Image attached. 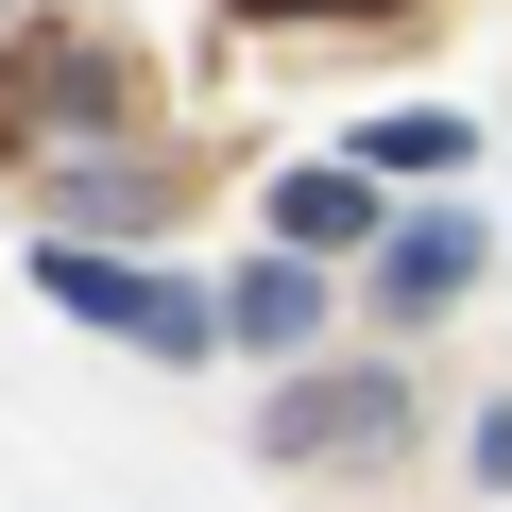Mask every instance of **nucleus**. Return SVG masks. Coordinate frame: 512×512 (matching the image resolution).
<instances>
[{"mask_svg": "<svg viewBox=\"0 0 512 512\" xmlns=\"http://www.w3.org/2000/svg\"><path fill=\"white\" fill-rule=\"evenodd\" d=\"M478 478H495V495H512V393H495V410H478Z\"/></svg>", "mask_w": 512, "mask_h": 512, "instance_id": "1a4fd4ad", "label": "nucleus"}, {"mask_svg": "<svg viewBox=\"0 0 512 512\" xmlns=\"http://www.w3.org/2000/svg\"><path fill=\"white\" fill-rule=\"evenodd\" d=\"M274 239H291V256H359V239H376V171H359V154L291 171V188H274Z\"/></svg>", "mask_w": 512, "mask_h": 512, "instance_id": "0eeeda50", "label": "nucleus"}, {"mask_svg": "<svg viewBox=\"0 0 512 512\" xmlns=\"http://www.w3.org/2000/svg\"><path fill=\"white\" fill-rule=\"evenodd\" d=\"M291 18H393V0H291Z\"/></svg>", "mask_w": 512, "mask_h": 512, "instance_id": "9d476101", "label": "nucleus"}, {"mask_svg": "<svg viewBox=\"0 0 512 512\" xmlns=\"http://www.w3.org/2000/svg\"><path fill=\"white\" fill-rule=\"evenodd\" d=\"M205 325H222V342H256V359H308V342H325V274H308V256L274 239L239 291H205Z\"/></svg>", "mask_w": 512, "mask_h": 512, "instance_id": "39448f33", "label": "nucleus"}, {"mask_svg": "<svg viewBox=\"0 0 512 512\" xmlns=\"http://www.w3.org/2000/svg\"><path fill=\"white\" fill-rule=\"evenodd\" d=\"M171 205H188V188H171L154 154H69V171H52V239H154Z\"/></svg>", "mask_w": 512, "mask_h": 512, "instance_id": "20e7f679", "label": "nucleus"}, {"mask_svg": "<svg viewBox=\"0 0 512 512\" xmlns=\"http://www.w3.org/2000/svg\"><path fill=\"white\" fill-rule=\"evenodd\" d=\"M35 291L69 308V325H103V342H137V359H205L222 325H205V291H171V274H137V256H103V239H35Z\"/></svg>", "mask_w": 512, "mask_h": 512, "instance_id": "f257e3e1", "label": "nucleus"}, {"mask_svg": "<svg viewBox=\"0 0 512 512\" xmlns=\"http://www.w3.org/2000/svg\"><path fill=\"white\" fill-rule=\"evenodd\" d=\"M393 444H410L393 376H291L274 393V461H393Z\"/></svg>", "mask_w": 512, "mask_h": 512, "instance_id": "7ed1b4c3", "label": "nucleus"}, {"mask_svg": "<svg viewBox=\"0 0 512 512\" xmlns=\"http://www.w3.org/2000/svg\"><path fill=\"white\" fill-rule=\"evenodd\" d=\"M359 171H478V120L461 103H393V120H359Z\"/></svg>", "mask_w": 512, "mask_h": 512, "instance_id": "6e6552de", "label": "nucleus"}, {"mask_svg": "<svg viewBox=\"0 0 512 512\" xmlns=\"http://www.w3.org/2000/svg\"><path fill=\"white\" fill-rule=\"evenodd\" d=\"M444 291H478V222H393V239H376V308L427 325Z\"/></svg>", "mask_w": 512, "mask_h": 512, "instance_id": "423d86ee", "label": "nucleus"}, {"mask_svg": "<svg viewBox=\"0 0 512 512\" xmlns=\"http://www.w3.org/2000/svg\"><path fill=\"white\" fill-rule=\"evenodd\" d=\"M103 120H120V52L103 35H35L0 69V137H103Z\"/></svg>", "mask_w": 512, "mask_h": 512, "instance_id": "f03ea898", "label": "nucleus"}]
</instances>
